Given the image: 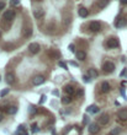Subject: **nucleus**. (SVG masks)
I'll list each match as a JSON object with an SVG mask.
<instances>
[{
  "mask_svg": "<svg viewBox=\"0 0 127 135\" xmlns=\"http://www.w3.org/2000/svg\"><path fill=\"white\" fill-rule=\"evenodd\" d=\"M1 120H2V115L0 114V122H1Z\"/></svg>",
  "mask_w": 127,
  "mask_h": 135,
  "instance_id": "34",
  "label": "nucleus"
},
{
  "mask_svg": "<svg viewBox=\"0 0 127 135\" xmlns=\"http://www.w3.org/2000/svg\"><path fill=\"white\" fill-rule=\"evenodd\" d=\"M101 91H102V92H105V93L110 91V85H109V82H106V81H105V82H102V84H101Z\"/></svg>",
  "mask_w": 127,
  "mask_h": 135,
  "instance_id": "16",
  "label": "nucleus"
},
{
  "mask_svg": "<svg viewBox=\"0 0 127 135\" xmlns=\"http://www.w3.org/2000/svg\"><path fill=\"white\" fill-rule=\"evenodd\" d=\"M102 70H104L105 72H112V71L115 70V64L111 63V62H106V63L104 64V67H102Z\"/></svg>",
  "mask_w": 127,
  "mask_h": 135,
  "instance_id": "2",
  "label": "nucleus"
},
{
  "mask_svg": "<svg viewBox=\"0 0 127 135\" xmlns=\"http://www.w3.org/2000/svg\"><path fill=\"white\" fill-rule=\"evenodd\" d=\"M99 132H100V125H99L97 123H91V124L89 125V133L91 135L97 134Z\"/></svg>",
  "mask_w": 127,
  "mask_h": 135,
  "instance_id": "3",
  "label": "nucleus"
},
{
  "mask_svg": "<svg viewBox=\"0 0 127 135\" xmlns=\"http://www.w3.org/2000/svg\"><path fill=\"white\" fill-rule=\"evenodd\" d=\"M58 65H59L61 68H63V69H65V70H67V64H65L64 62H59V63H58Z\"/></svg>",
  "mask_w": 127,
  "mask_h": 135,
  "instance_id": "29",
  "label": "nucleus"
},
{
  "mask_svg": "<svg viewBox=\"0 0 127 135\" xmlns=\"http://www.w3.org/2000/svg\"><path fill=\"white\" fill-rule=\"evenodd\" d=\"M5 79H6V82H7V84H14V82H15V77H14V75H12L11 72H7V74L5 75Z\"/></svg>",
  "mask_w": 127,
  "mask_h": 135,
  "instance_id": "12",
  "label": "nucleus"
},
{
  "mask_svg": "<svg viewBox=\"0 0 127 135\" xmlns=\"http://www.w3.org/2000/svg\"><path fill=\"white\" fill-rule=\"evenodd\" d=\"M32 132H33V133H37V132H38L37 124H32Z\"/></svg>",
  "mask_w": 127,
  "mask_h": 135,
  "instance_id": "28",
  "label": "nucleus"
},
{
  "mask_svg": "<svg viewBox=\"0 0 127 135\" xmlns=\"http://www.w3.org/2000/svg\"><path fill=\"white\" fill-rule=\"evenodd\" d=\"M106 45L109 48H117L119 47V39L117 38H110L107 42H106Z\"/></svg>",
  "mask_w": 127,
  "mask_h": 135,
  "instance_id": "4",
  "label": "nucleus"
},
{
  "mask_svg": "<svg viewBox=\"0 0 127 135\" xmlns=\"http://www.w3.org/2000/svg\"><path fill=\"white\" fill-rule=\"evenodd\" d=\"M32 34V28H26L25 30V37H30Z\"/></svg>",
  "mask_w": 127,
  "mask_h": 135,
  "instance_id": "24",
  "label": "nucleus"
},
{
  "mask_svg": "<svg viewBox=\"0 0 127 135\" xmlns=\"http://www.w3.org/2000/svg\"><path fill=\"white\" fill-rule=\"evenodd\" d=\"M43 15H44V10L43 9H35L33 10V16L36 19H41Z\"/></svg>",
  "mask_w": 127,
  "mask_h": 135,
  "instance_id": "8",
  "label": "nucleus"
},
{
  "mask_svg": "<svg viewBox=\"0 0 127 135\" xmlns=\"http://www.w3.org/2000/svg\"><path fill=\"white\" fill-rule=\"evenodd\" d=\"M109 115L107 114H102L100 118H99V123H100V125H106L107 123H109Z\"/></svg>",
  "mask_w": 127,
  "mask_h": 135,
  "instance_id": "9",
  "label": "nucleus"
},
{
  "mask_svg": "<svg viewBox=\"0 0 127 135\" xmlns=\"http://www.w3.org/2000/svg\"><path fill=\"white\" fill-rule=\"evenodd\" d=\"M117 134H120V128H115V129H112L111 133H110V135H117Z\"/></svg>",
  "mask_w": 127,
  "mask_h": 135,
  "instance_id": "22",
  "label": "nucleus"
},
{
  "mask_svg": "<svg viewBox=\"0 0 127 135\" xmlns=\"http://www.w3.org/2000/svg\"><path fill=\"white\" fill-rule=\"evenodd\" d=\"M4 7H5V2L4 1H0V10L4 9Z\"/></svg>",
  "mask_w": 127,
  "mask_h": 135,
  "instance_id": "31",
  "label": "nucleus"
},
{
  "mask_svg": "<svg viewBox=\"0 0 127 135\" xmlns=\"http://www.w3.org/2000/svg\"><path fill=\"white\" fill-rule=\"evenodd\" d=\"M29 50L31 52L32 54L38 53V50H40V44H38V43H31V44L29 45Z\"/></svg>",
  "mask_w": 127,
  "mask_h": 135,
  "instance_id": "6",
  "label": "nucleus"
},
{
  "mask_svg": "<svg viewBox=\"0 0 127 135\" xmlns=\"http://www.w3.org/2000/svg\"><path fill=\"white\" fill-rule=\"evenodd\" d=\"M6 112H7V114H15V113L17 112V108H16L15 106H12V107H7Z\"/></svg>",
  "mask_w": 127,
  "mask_h": 135,
  "instance_id": "18",
  "label": "nucleus"
},
{
  "mask_svg": "<svg viewBox=\"0 0 127 135\" xmlns=\"http://www.w3.org/2000/svg\"><path fill=\"white\" fill-rule=\"evenodd\" d=\"M32 82H33V85H36V86L42 85V84L44 82V77H43V76H41V75H38V76H36V77L32 80Z\"/></svg>",
  "mask_w": 127,
  "mask_h": 135,
  "instance_id": "7",
  "label": "nucleus"
},
{
  "mask_svg": "<svg viewBox=\"0 0 127 135\" xmlns=\"http://www.w3.org/2000/svg\"><path fill=\"white\" fill-rule=\"evenodd\" d=\"M70 64H72V65H74V67H78V64H77V63H74V62H72Z\"/></svg>",
  "mask_w": 127,
  "mask_h": 135,
  "instance_id": "33",
  "label": "nucleus"
},
{
  "mask_svg": "<svg viewBox=\"0 0 127 135\" xmlns=\"http://www.w3.org/2000/svg\"><path fill=\"white\" fill-rule=\"evenodd\" d=\"M14 16H15V12H14V11H11V10L5 11V12H4V15H2V17H4V20H5V21H11V20L14 19Z\"/></svg>",
  "mask_w": 127,
  "mask_h": 135,
  "instance_id": "5",
  "label": "nucleus"
},
{
  "mask_svg": "<svg viewBox=\"0 0 127 135\" xmlns=\"http://www.w3.org/2000/svg\"><path fill=\"white\" fill-rule=\"evenodd\" d=\"M10 4H11V5H17V4H19V1H11Z\"/></svg>",
  "mask_w": 127,
  "mask_h": 135,
  "instance_id": "32",
  "label": "nucleus"
},
{
  "mask_svg": "<svg viewBox=\"0 0 127 135\" xmlns=\"http://www.w3.org/2000/svg\"><path fill=\"white\" fill-rule=\"evenodd\" d=\"M107 2H109V1H101V2H99L97 5H99L100 7H105V6L107 5Z\"/></svg>",
  "mask_w": 127,
  "mask_h": 135,
  "instance_id": "27",
  "label": "nucleus"
},
{
  "mask_svg": "<svg viewBox=\"0 0 127 135\" xmlns=\"http://www.w3.org/2000/svg\"><path fill=\"white\" fill-rule=\"evenodd\" d=\"M86 112H88V113H97V112H99V107L95 106V104H91V106H89V107L86 108Z\"/></svg>",
  "mask_w": 127,
  "mask_h": 135,
  "instance_id": "13",
  "label": "nucleus"
},
{
  "mask_svg": "<svg viewBox=\"0 0 127 135\" xmlns=\"http://www.w3.org/2000/svg\"><path fill=\"white\" fill-rule=\"evenodd\" d=\"M9 91H10L9 89H4L2 91H0V97H4V96H6V95L9 93Z\"/></svg>",
  "mask_w": 127,
  "mask_h": 135,
  "instance_id": "21",
  "label": "nucleus"
},
{
  "mask_svg": "<svg viewBox=\"0 0 127 135\" xmlns=\"http://www.w3.org/2000/svg\"><path fill=\"white\" fill-rule=\"evenodd\" d=\"M29 113H30L31 115H33V114H36V113H37V108H36L35 106H31V107L29 108Z\"/></svg>",
  "mask_w": 127,
  "mask_h": 135,
  "instance_id": "20",
  "label": "nucleus"
},
{
  "mask_svg": "<svg viewBox=\"0 0 127 135\" xmlns=\"http://www.w3.org/2000/svg\"><path fill=\"white\" fill-rule=\"evenodd\" d=\"M68 49H69V50H70L72 53H75V45H74V44H69Z\"/></svg>",
  "mask_w": 127,
  "mask_h": 135,
  "instance_id": "25",
  "label": "nucleus"
},
{
  "mask_svg": "<svg viewBox=\"0 0 127 135\" xmlns=\"http://www.w3.org/2000/svg\"><path fill=\"white\" fill-rule=\"evenodd\" d=\"M89 28H90V31H93V32H99V31L101 30V23L97 22V21H93V22L89 23Z\"/></svg>",
  "mask_w": 127,
  "mask_h": 135,
  "instance_id": "1",
  "label": "nucleus"
},
{
  "mask_svg": "<svg viewBox=\"0 0 127 135\" xmlns=\"http://www.w3.org/2000/svg\"><path fill=\"white\" fill-rule=\"evenodd\" d=\"M83 79H84V82H86V84L91 81V79H90V77H89L88 75H84V76H83Z\"/></svg>",
  "mask_w": 127,
  "mask_h": 135,
  "instance_id": "26",
  "label": "nucleus"
},
{
  "mask_svg": "<svg viewBox=\"0 0 127 135\" xmlns=\"http://www.w3.org/2000/svg\"><path fill=\"white\" fill-rule=\"evenodd\" d=\"M44 102H46V96H42L41 100H40V104H43Z\"/></svg>",
  "mask_w": 127,
  "mask_h": 135,
  "instance_id": "30",
  "label": "nucleus"
},
{
  "mask_svg": "<svg viewBox=\"0 0 127 135\" xmlns=\"http://www.w3.org/2000/svg\"><path fill=\"white\" fill-rule=\"evenodd\" d=\"M78 14H79V16H80V17H86V16H88V14H89V11H88V9H86V7L82 6V7H79Z\"/></svg>",
  "mask_w": 127,
  "mask_h": 135,
  "instance_id": "10",
  "label": "nucleus"
},
{
  "mask_svg": "<svg viewBox=\"0 0 127 135\" xmlns=\"http://www.w3.org/2000/svg\"><path fill=\"white\" fill-rule=\"evenodd\" d=\"M64 91H65L68 95H73V93H74V87L70 86V85H67V86L64 87Z\"/></svg>",
  "mask_w": 127,
  "mask_h": 135,
  "instance_id": "17",
  "label": "nucleus"
},
{
  "mask_svg": "<svg viewBox=\"0 0 127 135\" xmlns=\"http://www.w3.org/2000/svg\"><path fill=\"white\" fill-rule=\"evenodd\" d=\"M88 76L90 79H95V77H97V71L95 69H89L88 70Z\"/></svg>",
  "mask_w": 127,
  "mask_h": 135,
  "instance_id": "14",
  "label": "nucleus"
},
{
  "mask_svg": "<svg viewBox=\"0 0 127 135\" xmlns=\"http://www.w3.org/2000/svg\"><path fill=\"white\" fill-rule=\"evenodd\" d=\"M75 55H77V58H78L79 60H85V58H86V54H85V52H83V50L77 52Z\"/></svg>",
  "mask_w": 127,
  "mask_h": 135,
  "instance_id": "15",
  "label": "nucleus"
},
{
  "mask_svg": "<svg viewBox=\"0 0 127 135\" xmlns=\"http://www.w3.org/2000/svg\"><path fill=\"white\" fill-rule=\"evenodd\" d=\"M126 23H127V21L125 20V19H124L121 22H116V26H117V27H122V26H125Z\"/></svg>",
  "mask_w": 127,
  "mask_h": 135,
  "instance_id": "23",
  "label": "nucleus"
},
{
  "mask_svg": "<svg viewBox=\"0 0 127 135\" xmlns=\"http://www.w3.org/2000/svg\"><path fill=\"white\" fill-rule=\"evenodd\" d=\"M117 117H119L121 120H127V109H121V111L117 113Z\"/></svg>",
  "mask_w": 127,
  "mask_h": 135,
  "instance_id": "11",
  "label": "nucleus"
},
{
  "mask_svg": "<svg viewBox=\"0 0 127 135\" xmlns=\"http://www.w3.org/2000/svg\"><path fill=\"white\" fill-rule=\"evenodd\" d=\"M70 101H72V98L69 96H64L63 98H62V103L63 104H68V103H70Z\"/></svg>",
  "mask_w": 127,
  "mask_h": 135,
  "instance_id": "19",
  "label": "nucleus"
}]
</instances>
